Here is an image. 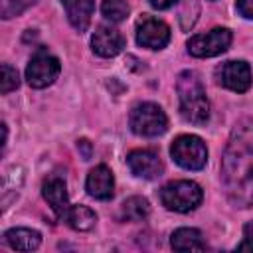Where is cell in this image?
<instances>
[{
    "label": "cell",
    "instance_id": "52a82bcc",
    "mask_svg": "<svg viewBox=\"0 0 253 253\" xmlns=\"http://www.w3.org/2000/svg\"><path fill=\"white\" fill-rule=\"evenodd\" d=\"M231 43V32L227 28H213L206 34L192 36L188 40V51L194 57H213L223 53Z\"/></svg>",
    "mask_w": 253,
    "mask_h": 253
},
{
    "label": "cell",
    "instance_id": "5b68a950",
    "mask_svg": "<svg viewBox=\"0 0 253 253\" xmlns=\"http://www.w3.org/2000/svg\"><path fill=\"white\" fill-rule=\"evenodd\" d=\"M128 125L140 136H158L168 128V119L158 105L140 103L130 111Z\"/></svg>",
    "mask_w": 253,
    "mask_h": 253
},
{
    "label": "cell",
    "instance_id": "603a6c76",
    "mask_svg": "<svg viewBox=\"0 0 253 253\" xmlns=\"http://www.w3.org/2000/svg\"><path fill=\"white\" fill-rule=\"evenodd\" d=\"M237 12L245 18H253V0H237Z\"/></svg>",
    "mask_w": 253,
    "mask_h": 253
},
{
    "label": "cell",
    "instance_id": "cb8c5ba5",
    "mask_svg": "<svg viewBox=\"0 0 253 253\" xmlns=\"http://www.w3.org/2000/svg\"><path fill=\"white\" fill-rule=\"evenodd\" d=\"M77 148L81 150V156H83V160H89V158H91V142H89L87 138H81V140H77Z\"/></svg>",
    "mask_w": 253,
    "mask_h": 253
},
{
    "label": "cell",
    "instance_id": "e0dca14e",
    "mask_svg": "<svg viewBox=\"0 0 253 253\" xmlns=\"http://www.w3.org/2000/svg\"><path fill=\"white\" fill-rule=\"evenodd\" d=\"M63 219L67 221L69 227H73L77 231H89L95 225V221H97V213L91 208L77 204V206H69L67 208Z\"/></svg>",
    "mask_w": 253,
    "mask_h": 253
},
{
    "label": "cell",
    "instance_id": "ac0fdd59",
    "mask_svg": "<svg viewBox=\"0 0 253 253\" xmlns=\"http://www.w3.org/2000/svg\"><path fill=\"white\" fill-rule=\"evenodd\" d=\"M148 213H150V206L140 196H132V198L125 200L121 206V215L126 221H142L148 217Z\"/></svg>",
    "mask_w": 253,
    "mask_h": 253
},
{
    "label": "cell",
    "instance_id": "3957f363",
    "mask_svg": "<svg viewBox=\"0 0 253 253\" xmlns=\"http://www.w3.org/2000/svg\"><path fill=\"white\" fill-rule=\"evenodd\" d=\"M204 198V192L202 188L192 182V180H176V182H170L166 184L162 190H160V202L166 210H172V211H180V213H186V211H192L200 206Z\"/></svg>",
    "mask_w": 253,
    "mask_h": 253
},
{
    "label": "cell",
    "instance_id": "d6986e66",
    "mask_svg": "<svg viewBox=\"0 0 253 253\" xmlns=\"http://www.w3.org/2000/svg\"><path fill=\"white\" fill-rule=\"evenodd\" d=\"M101 12L107 20L117 24V22H123L128 16V4H126V0H103Z\"/></svg>",
    "mask_w": 253,
    "mask_h": 253
},
{
    "label": "cell",
    "instance_id": "7c38bea8",
    "mask_svg": "<svg viewBox=\"0 0 253 253\" xmlns=\"http://www.w3.org/2000/svg\"><path fill=\"white\" fill-rule=\"evenodd\" d=\"M85 188H87L89 196H93L97 200H111L113 194H115V178H113V172L105 164L95 166L87 174Z\"/></svg>",
    "mask_w": 253,
    "mask_h": 253
},
{
    "label": "cell",
    "instance_id": "5bb4252c",
    "mask_svg": "<svg viewBox=\"0 0 253 253\" xmlns=\"http://www.w3.org/2000/svg\"><path fill=\"white\" fill-rule=\"evenodd\" d=\"M61 4L65 6L67 20L71 22V26L77 32H85L93 16L95 0H61Z\"/></svg>",
    "mask_w": 253,
    "mask_h": 253
},
{
    "label": "cell",
    "instance_id": "2e32d148",
    "mask_svg": "<svg viewBox=\"0 0 253 253\" xmlns=\"http://www.w3.org/2000/svg\"><path fill=\"white\" fill-rule=\"evenodd\" d=\"M172 247L176 251H204L206 243L202 233L194 227H180L172 233Z\"/></svg>",
    "mask_w": 253,
    "mask_h": 253
},
{
    "label": "cell",
    "instance_id": "7a4b0ae2",
    "mask_svg": "<svg viewBox=\"0 0 253 253\" xmlns=\"http://www.w3.org/2000/svg\"><path fill=\"white\" fill-rule=\"evenodd\" d=\"M176 91L180 99L182 117L188 123L206 125V121L210 119V103L200 77L194 71H182L176 81Z\"/></svg>",
    "mask_w": 253,
    "mask_h": 253
},
{
    "label": "cell",
    "instance_id": "8992f818",
    "mask_svg": "<svg viewBox=\"0 0 253 253\" xmlns=\"http://www.w3.org/2000/svg\"><path fill=\"white\" fill-rule=\"evenodd\" d=\"M59 71H61L59 59L55 55H51L47 49H38L26 67V79H28L30 87L43 89L57 79Z\"/></svg>",
    "mask_w": 253,
    "mask_h": 253
},
{
    "label": "cell",
    "instance_id": "277c9868",
    "mask_svg": "<svg viewBox=\"0 0 253 253\" xmlns=\"http://www.w3.org/2000/svg\"><path fill=\"white\" fill-rule=\"evenodd\" d=\"M170 154L174 162L186 170H202L208 160V148L204 140L196 134L178 136L170 146Z\"/></svg>",
    "mask_w": 253,
    "mask_h": 253
},
{
    "label": "cell",
    "instance_id": "ba28073f",
    "mask_svg": "<svg viewBox=\"0 0 253 253\" xmlns=\"http://www.w3.org/2000/svg\"><path fill=\"white\" fill-rule=\"evenodd\" d=\"M215 79L221 87L235 93H245L251 87V67L245 61H225L215 69Z\"/></svg>",
    "mask_w": 253,
    "mask_h": 253
},
{
    "label": "cell",
    "instance_id": "4fadbf2b",
    "mask_svg": "<svg viewBox=\"0 0 253 253\" xmlns=\"http://www.w3.org/2000/svg\"><path fill=\"white\" fill-rule=\"evenodd\" d=\"M42 194L45 198V202L49 204V208L53 210V213L57 217H63L69 204H67V188L65 182L59 176H49L43 186H42Z\"/></svg>",
    "mask_w": 253,
    "mask_h": 253
},
{
    "label": "cell",
    "instance_id": "7402d4cb",
    "mask_svg": "<svg viewBox=\"0 0 253 253\" xmlns=\"http://www.w3.org/2000/svg\"><path fill=\"white\" fill-rule=\"evenodd\" d=\"M237 251H253V219L243 227V241L237 245Z\"/></svg>",
    "mask_w": 253,
    "mask_h": 253
},
{
    "label": "cell",
    "instance_id": "9a60e30c",
    "mask_svg": "<svg viewBox=\"0 0 253 253\" xmlns=\"http://www.w3.org/2000/svg\"><path fill=\"white\" fill-rule=\"evenodd\" d=\"M4 239L12 249L20 251H34L42 243V235L30 227H12L4 233Z\"/></svg>",
    "mask_w": 253,
    "mask_h": 253
},
{
    "label": "cell",
    "instance_id": "44dd1931",
    "mask_svg": "<svg viewBox=\"0 0 253 253\" xmlns=\"http://www.w3.org/2000/svg\"><path fill=\"white\" fill-rule=\"evenodd\" d=\"M20 79H18V71L14 67H10L8 63L2 65V93L8 95L10 91H14L18 87Z\"/></svg>",
    "mask_w": 253,
    "mask_h": 253
},
{
    "label": "cell",
    "instance_id": "8fae6325",
    "mask_svg": "<svg viewBox=\"0 0 253 253\" xmlns=\"http://www.w3.org/2000/svg\"><path fill=\"white\" fill-rule=\"evenodd\" d=\"M93 51L101 57H115L117 53L123 51L125 47V38L119 30L111 28V26H99L97 32L93 34L91 40Z\"/></svg>",
    "mask_w": 253,
    "mask_h": 253
},
{
    "label": "cell",
    "instance_id": "ffe728a7",
    "mask_svg": "<svg viewBox=\"0 0 253 253\" xmlns=\"http://www.w3.org/2000/svg\"><path fill=\"white\" fill-rule=\"evenodd\" d=\"M36 0H0V14L2 18H14L20 16L24 10H28Z\"/></svg>",
    "mask_w": 253,
    "mask_h": 253
},
{
    "label": "cell",
    "instance_id": "30bf717a",
    "mask_svg": "<svg viewBox=\"0 0 253 253\" xmlns=\"http://www.w3.org/2000/svg\"><path fill=\"white\" fill-rule=\"evenodd\" d=\"M126 164L134 176L144 180H154L164 170L158 154H154L152 150H132L126 156Z\"/></svg>",
    "mask_w": 253,
    "mask_h": 253
},
{
    "label": "cell",
    "instance_id": "d4e9b609",
    "mask_svg": "<svg viewBox=\"0 0 253 253\" xmlns=\"http://www.w3.org/2000/svg\"><path fill=\"white\" fill-rule=\"evenodd\" d=\"M156 10H166V8H170L172 4H176L178 0H148Z\"/></svg>",
    "mask_w": 253,
    "mask_h": 253
},
{
    "label": "cell",
    "instance_id": "9c48e42d",
    "mask_svg": "<svg viewBox=\"0 0 253 253\" xmlns=\"http://www.w3.org/2000/svg\"><path fill=\"white\" fill-rule=\"evenodd\" d=\"M136 42L148 49H162L170 42V28L152 16H142L136 24Z\"/></svg>",
    "mask_w": 253,
    "mask_h": 253
},
{
    "label": "cell",
    "instance_id": "6da1fadb",
    "mask_svg": "<svg viewBox=\"0 0 253 253\" xmlns=\"http://www.w3.org/2000/svg\"><path fill=\"white\" fill-rule=\"evenodd\" d=\"M221 182L239 208L253 206V121L243 119L231 130L221 158Z\"/></svg>",
    "mask_w": 253,
    "mask_h": 253
}]
</instances>
